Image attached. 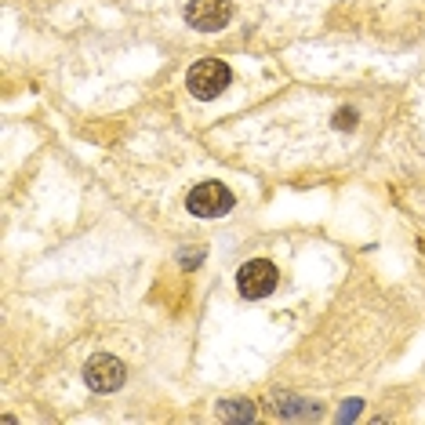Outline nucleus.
Instances as JSON below:
<instances>
[{
    "label": "nucleus",
    "mask_w": 425,
    "mask_h": 425,
    "mask_svg": "<svg viewBox=\"0 0 425 425\" xmlns=\"http://www.w3.org/2000/svg\"><path fill=\"white\" fill-rule=\"evenodd\" d=\"M229 80H233V73H229V66H225V62H218V58H200L197 66L185 73L189 91H193L200 102L218 98V95L229 88Z\"/></svg>",
    "instance_id": "1"
},
{
    "label": "nucleus",
    "mask_w": 425,
    "mask_h": 425,
    "mask_svg": "<svg viewBox=\"0 0 425 425\" xmlns=\"http://www.w3.org/2000/svg\"><path fill=\"white\" fill-rule=\"evenodd\" d=\"M276 284H280V273H276L269 259H251L237 273V287L244 299H266V294L276 291Z\"/></svg>",
    "instance_id": "2"
},
{
    "label": "nucleus",
    "mask_w": 425,
    "mask_h": 425,
    "mask_svg": "<svg viewBox=\"0 0 425 425\" xmlns=\"http://www.w3.org/2000/svg\"><path fill=\"white\" fill-rule=\"evenodd\" d=\"M185 207H189V215H197V218H218L233 207V193L222 182H200L193 193L185 197Z\"/></svg>",
    "instance_id": "3"
},
{
    "label": "nucleus",
    "mask_w": 425,
    "mask_h": 425,
    "mask_svg": "<svg viewBox=\"0 0 425 425\" xmlns=\"http://www.w3.org/2000/svg\"><path fill=\"white\" fill-rule=\"evenodd\" d=\"M84 381H88L95 393H113V389L124 386V364L110 353H98L84 364Z\"/></svg>",
    "instance_id": "4"
},
{
    "label": "nucleus",
    "mask_w": 425,
    "mask_h": 425,
    "mask_svg": "<svg viewBox=\"0 0 425 425\" xmlns=\"http://www.w3.org/2000/svg\"><path fill=\"white\" fill-rule=\"evenodd\" d=\"M229 0H189V8H185V22L193 26V30H204V33H215L229 22Z\"/></svg>",
    "instance_id": "5"
},
{
    "label": "nucleus",
    "mask_w": 425,
    "mask_h": 425,
    "mask_svg": "<svg viewBox=\"0 0 425 425\" xmlns=\"http://www.w3.org/2000/svg\"><path fill=\"white\" fill-rule=\"evenodd\" d=\"M218 414H222V418H233V421H251V418H254V411H251V407H244V403H233V400H229V403H222Z\"/></svg>",
    "instance_id": "6"
},
{
    "label": "nucleus",
    "mask_w": 425,
    "mask_h": 425,
    "mask_svg": "<svg viewBox=\"0 0 425 425\" xmlns=\"http://www.w3.org/2000/svg\"><path fill=\"white\" fill-rule=\"evenodd\" d=\"M356 411H360V403H349V407H342V414H338V418H342V421L346 418H356Z\"/></svg>",
    "instance_id": "7"
}]
</instances>
